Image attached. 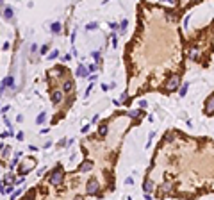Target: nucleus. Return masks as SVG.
<instances>
[{"mask_svg":"<svg viewBox=\"0 0 214 200\" xmlns=\"http://www.w3.org/2000/svg\"><path fill=\"white\" fill-rule=\"evenodd\" d=\"M173 138H175V132H168V134H166V138H164V141H166V143H170V141H173Z\"/></svg>","mask_w":214,"mask_h":200,"instance_id":"nucleus-22","label":"nucleus"},{"mask_svg":"<svg viewBox=\"0 0 214 200\" xmlns=\"http://www.w3.org/2000/svg\"><path fill=\"white\" fill-rule=\"evenodd\" d=\"M125 29H127V20H123V21H121V25H120V32H123Z\"/></svg>","mask_w":214,"mask_h":200,"instance_id":"nucleus-26","label":"nucleus"},{"mask_svg":"<svg viewBox=\"0 0 214 200\" xmlns=\"http://www.w3.org/2000/svg\"><path fill=\"white\" fill-rule=\"evenodd\" d=\"M187 88H189V84H182V86H180V91H178V95H180V97H184V95L187 93Z\"/></svg>","mask_w":214,"mask_h":200,"instance_id":"nucleus-16","label":"nucleus"},{"mask_svg":"<svg viewBox=\"0 0 214 200\" xmlns=\"http://www.w3.org/2000/svg\"><path fill=\"white\" fill-rule=\"evenodd\" d=\"M141 115H143V111H130V113H129L130 118H139Z\"/></svg>","mask_w":214,"mask_h":200,"instance_id":"nucleus-18","label":"nucleus"},{"mask_svg":"<svg viewBox=\"0 0 214 200\" xmlns=\"http://www.w3.org/2000/svg\"><path fill=\"white\" fill-rule=\"evenodd\" d=\"M88 72H89V70H88V66L78 64V68H77V75H78V77H82V79H84V77H88Z\"/></svg>","mask_w":214,"mask_h":200,"instance_id":"nucleus-7","label":"nucleus"},{"mask_svg":"<svg viewBox=\"0 0 214 200\" xmlns=\"http://www.w3.org/2000/svg\"><path fill=\"white\" fill-rule=\"evenodd\" d=\"M18 157H20V154H16V156L11 159V163H9V166H11V168H14V166L18 164Z\"/></svg>","mask_w":214,"mask_h":200,"instance_id":"nucleus-20","label":"nucleus"},{"mask_svg":"<svg viewBox=\"0 0 214 200\" xmlns=\"http://www.w3.org/2000/svg\"><path fill=\"white\" fill-rule=\"evenodd\" d=\"M46 52H48V45H43L41 47V54H46Z\"/></svg>","mask_w":214,"mask_h":200,"instance_id":"nucleus-28","label":"nucleus"},{"mask_svg":"<svg viewBox=\"0 0 214 200\" xmlns=\"http://www.w3.org/2000/svg\"><path fill=\"white\" fill-rule=\"evenodd\" d=\"M13 182H14V177H13V175H11V173H7V175H5V177H4V184H9V186H11V184H13Z\"/></svg>","mask_w":214,"mask_h":200,"instance_id":"nucleus-14","label":"nucleus"},{"mask_svg":"<svg viewBox=\"0 0 214 200\" xmlns=\"http://www.w3.org/2000/svg\"><path fill=\"white\" fill-rule=\"evenodd\" d=\"M205 113H207V115H212L214 113V97H211L209 102L205 104Z\"/></svg>","mask_w":214,"mask_h":200,"instance_id":"nucleus-8","label":"nucleus"},{"mask_svg":"<svg viewBox=\"0 0 214 200\" xmlns=\"http://www.w3.org/2000/svg\"><path fill=\"white\" fill-rule=\"evenodd\" d=\"M52 32H54V34H59V32H61V23H59V21L52 23Z\"/></svg>","mask_w":214,"mask_h":200,"instance_id":"nucleus-15","label":"nucleus"},{"mask_svg":"<svg viewBox=\"0 0 214 200\" xmlns=\"http://www.w3.org/2000/svg\"><path fill=\"white\" fill-rule=\"evenodd\" d=\"M161 191H162V195H170L171 193V182H162L161 184Z\"/></svg>","mask_w":214,"mask_h":200,"instance_id":"nucleus-6","label":"nucleus"},{"mask_svg":"<svg viewBox=\"0 0 214 200\" xmlns=\"http://www.w3.org/2000/svg\"><path fill=\"white\" fill-rule=\"evenodd\" d=\"M2 11H4V16H5L7 20L13 21V7H9V5H4V9H2Z\"/></svg>","mask_w":214,"mask_h":200,"instance_id":"nucleus-10","label":"nucleus"},{"mask_svg":"<svg viewBox=\"0 0 214 200\" xmlns=\"http://www.w3.org/2000/svg\"><path fill=\"white\" fill-rule=\"evenodd\" d=\"M20 193H21V189H16V191H14V193H13V198H16V197H18Z\"/></svg>","mask_w":214,"mask_h":200,"instance_id":"nucleus-31","label":"nucleus"},{"mask_svg":"<svg viewBox=\"0 0 214 200\" xmlns=\"http://www.w3.org/2000/svg\"><path fill=\"white\" fill-rule=\"evenodd\" d=\"M145 198H146V200H152V195H150V193H145Z\"/></svg>","mask_w":214,"mask_h":200,"instance_id":"nucleus-33","label":"nucleus"},{"mask_svg":"<svg viewBox=\"0 0 214 200\" xmlns=\"http://www.w3.org/2000/svg\"><path fill=\"white\" fill-rule=\"evenodd\" d=\"M98 191H100V186H98V180L91 179L88 180V186H86V193L88 195H93V197H97Z\"/></svg>","mask_w":214,"mask_h":200,"instance_id":"nucleus-2","label":"nucleus"},{"mask_svg":"<svg viewBox=\"0 0 214 200\" xmlns=\"http://www.w3.org/2000/svg\"><path fill=\"white\" fill-rule=\"evenodd\" d=\"M189 57H191V59H196V57H198V50H196V48H189Z\"/></svg>","mask_w":214,"mask_h":200,"instance_id":"nucleus-19","label":"nucleus"},{"mask_svg":"<svg viewBox=\"0 0 214 200\" xmlns=\"http://www.w3.org/2000/svg\"><path fill=\"white\" fill-rule=\"evenodd\" d=\"M127 98H129V93L123 91V93H121V98H120V104H127Z\"/></svg>","mask_w":214,"mask_h":200,"instance_id":"nucleus-21","label":"nucleus"},{"mask_svg":"<svg viewBox=\"0 0 214 200\" xmlns=\"http://www.w3.org/2000/svg\"><path fill=\"white\" fill-rule=\"evenodd\" d=\"M5 86H13V77L9 75V77H5V79L2 80V86H0V91H4V88Z\"/></svg>","mask_w":214,"mask_h":200,"instance_id":"nucleus-12","label":"nucleus"},{"mask_svg":"<svg viewBox=\"0 0 214 200\" xmlns=\"http://www.w3.org/2000/svg\"><path fill=\"white\" fill-rule=\"evenodd\" d=\"M178 86H180V75H171L168 82H166V89L168 91H175L178 89Z\"/></svg>","mask_w":214,"mask_h":200,"instance_id":"nucleus-3","label":"nucleus"},{"mask_svg":"<svg viewBox=\"0 0 214 200\" xmlns=\"http://www.w3.org/2000/svg\"><path fill=\"white\" fill-rule=\"evenodd\" d=\"M139 105H141V109H145L148 104H146V100H141V102H139Z\"/></svg>","mask_w":214,"mask_h":200,"instance_id":"nucleus-30","label":"nucleus"},{"mask_svg":"<svg viewBox=\"0 0 214 200\" xmlns=\"http://www.w3.org/2000/svg\"><path fill=\"white\" fill-rule=\"evenodd\" d=\"M61 72H62V68H54V73H56V75H61Z\"/></svg>","mask_w":214,"mask_h":200,"instance_id":"nucleus-29","label":"nucleus"},{"mask_svg":"<svg viewBox=\"0 0 214 200\" xmlns=\"http://www.w3.org/2000/svg\"><path fill=\"white\" fill-rule=\"evenodd\" d=\"M64 179V172L61 170V168H56L54 172H52V175H50V184L52 186H59L61 182Z\"/></svg>","mask_w":214,"mask_h":200,"instance_id":"nucleus-1","label":"nucleus"},{"mask_svg":"<svg viewBox=\"0 0 214 200\" xmlns=\"http://www.w3.org/2000/svg\"><path fill=\"white\" fill-rule=\"evenodd\" d=\"M127 200H132V198H127Z\"/></svg>","mask_w":214,"mask_h":200,"instance_id":"nucleus-35","label":"nucleus"},{"mask_svg":"<svg viewBox=\"0 0 214 200\" xmlns=\"http://www.w3.org/2000/svg\"><path fill=\"white\" fill-rule=\"evenodd\" d=\"M45 120H46V115H45V113H41L38 118H36V123H39V125H41V123H45Z\"/></svg>","mask_w":214,"mask_h":200,"instance_id":"nucleus-17","label":"nucleus"},{"mask_svg":"<svg viewBox=\"0 0 214 200\" xmlns=\"http://www.w3.org/2000/svg\"><path fill=\"white\" fill-rule=\"evenodd\" d=\"M64 98V91H61V89H56V91H52V102L54 104H59V102H62Z\"/></svg>","mask_w":214,"mask_h":200,"instance_id":"nucleus-4","label":"nucleus"},{"mask_svg":"<svg viewBox=\"0 0 214 200\" xmlns=\"http://www.w3.org/2000/svg\"><path fill=\"white\" fill-rule=\"evenodd\" d=\"M155 188V184H154V180H150V179H146L145 180V186H143V189H145V193H150L152 189Z\"/></svg>","mask_w":214,"mask_h":200,"instance_id":"nucleus-9","label":"nucleus"},{"mask_svg":"<svg viewBox=\"0 0 214 200\" xmlns=\"http://www.w3.org/2000/svg\"><path fill=\"white\" fill-rule=\"evenodd\" d=\"M107 131H109L107 123H102V125L98 127V134H100V136H107Z\"/></svg>","mask_w":214,"mask_h":200,"instance_id":"nucleus-13","label":"nucleus"},{"mask_svg":"<svg viewBox=\"0 0 214 200\" xmlns=\"http://www.w3.org/2000/svg\"><path fill=\"white\" fill-rule=\"evenodd\" d=\"M57 56H59V52H57V50H52V52H50V56H48V59H56Z\"/></svg>","mask_w":214,"mask_h":200,"instance_id":"nucleus-24","label":"nucleus"},{"mask_svg":"<svg viewBox=\"0 0 214 200\" xmlns=\"http://www.w3.org/2000/svg\"><path fill=\"white\" fill-rule=\"evenodd\" d=\"M23 200H34V189H32V191H29V193L25 195V198H23Z\"/></svg>","mask_w":214,"mask_h":200,"instance_id":"nucleus-23","label":"nucleus"},{"mask_svg":"<svg viewBox=\"0 0 214 200\" xmlns=\"http://www.w3.org/2000/svg\"><path fill=\"white\" fill-rule=\"evenodd\" d=\"M62 89H64V93H72V91H73V82H72V80H64Z\"/></svg>","mask_w":214,"mask_h":200,"instance_id":"nucleus-11","label":"nucleus"},{"mask_svg":"<svg viewBox=\"0 0 214 200\" xmlns=\"http://www.w3.org/2000/svg\"><path fill=\"white\" fill-rule=\"evenodd\" d=\"M75 200H84V198H82V197H80V195H78V197H75Z\"/></svg>","mask_w":214,"mask_h":200,"instance_id":"nucleus-34","label":"nucleus"},{"mask_svg":"<svg viewBox=\"0 0 214 200\" xmlns=\"http://www.w3.org/2000/svg\"><path fill=\"white\" fill-rule=\"evenodd\" d=\"M97 27H98V25L95 23V21H93V23H88V31H95Z\"/></svg>","mask_w":214,"mask_h":200,"instance_id":"nucleus-25","label":"nucleus"},{"mask_svg":"<svg viewBox=\"0 0 214 200\" xmlns=\"http://www.w3.org/2000/svg\"><path fill=\"white\" fill-rule=\"evenodd\" d=\"M97 64H89V66H88V70H89V72H97Z\"/></svg>","mask_w":214,"mask_h":200,"instance_id":"nucleus-27","label":"nucleus"},{"mask_svg":"<svg viewBox=\"0 0 214 200\" xmlns=\"http://www.w3.org/2000/svg\"><path fill=\"white\" fill-rule=\"evenodd\" d=\"M102 89H104V91H107V89H111V86H107V84H102Z\"/></svg>","mask_w":214,"mask_h":200,"instance_id":"nucleus-32","label":"nucleus"},{"mask_svg":"<svg viewBox=\"0 0 214 200\" xmlns=\"http://www.w3.org/2000/svg\"><path fill=\"white\" fill-rule=\"evenodd\" d=\"M89 170H93V163H91V161H84V163L78 166V172H80V173H86V172H89Z\"/></svg>","mask_w":214,"mask_h":200,"instance_id":"nucleus-5","label":"nucleus"}]
</instances>
